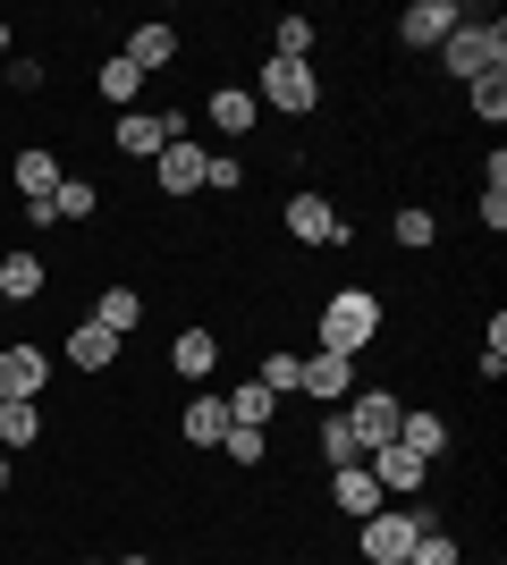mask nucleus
<instances>
[{"instance_id":"20","label":"nucleus","mask_w":507,"mask_h":565,"mask_svg":"<svg viewBox=\"0 0 507 565\" xmlns=\"http://www.w3.org/2000/svg\"><path fill=\"white\" fill-rule=\"evenodd\" d=\"M178 439H187V448H220V439H229V397H212V388H203V397L178 414Z\"/></svg>"},{"instance_id":"22","label":"nucleus","mask_w":507,"mask_h":565,"mask_svg":"<svg viewBox=\"0 0 507 565\" xmlns=\"http://www.w3.org/2000/svg\"><path fill=\"white\" fill-rule=\"evenodd\" d=\"M85 321H102V330H110V338H127V330H136V321H145V296H136V287H102Z\"/></svg>"},{"instance_id":"6","label":"nucleus","mask_w":507,"mask_h":565,"mask_svg":"<svg viewBox=\"0 0 507 565\" xmlns=\"http://www.w3.org/2000/svg\"><path fill=\"white\" fill-rule=\"evenodd\" d=\"M187 136V118L178 110H119V152L127 161H161V143Z\"/></svg>"},{"instance_id":"28","label":"nucleus","mask_w":507,"mask_h":565,"mask_svg":"<svg viewBox=\"0 0 507 565\" xmlns=\"http://www.w3.org/2000/svg\"><path fill=\"white\" fill-rule=\"evenodd\" d=\"M465 102H474V118H483V127H499V118H507V68L474 76V85H465Z\"/></svg>"},{"instance_id":"31","label":"nucleus","mask_w":507,"mask_h":565,"mask_svg":"<svg viewBox=\"0 0 507 565\" xmlns=\"http://www.w3.org/2000/svg\"><path fill=\"white\" fill-rule=\"evenodd\" d=\"M296 372H305V354H263V372H254V380H263L271 397H296Z\"/></svg>"},{"instance_id":"5","label":"nucleus","mask_w":507,"mask_h":565,"mask_svg":"<svg viewBox=\"0 0 507 565\" xmlns=\"http://www.w3.org/2000/svg\"><path fill=\"white\" fill-rule=\"evenodd\" d=\"M279 228L296 236V245H347V220H338V203L330 194H288V212H279Z\"/></svg>"},{"instance_id":"9","label":"nucleus","mask_w":507,"mask_h":565,"mask_svg":"<svg viewBox=\"0 0 507 565\" xmlns=\"http://www.w3.org/2000/svg\"><path fill=\"white\" fill-rule=\"evenodd\" d=\"M43 380H51V354L43 347H0V405H34L43 397Z\"/></svg>"},{"instance_id":"10","label":"nucleus","mask_w":507,"mask_h":565,"mask_svg":"<svg viewBox=\"0 0 507 565\" xmlns=\"http://www.w3.org/2000/svg\"><path fill=\"white\" fill-rule=\"evenodd\" d=\"M296 397H314V405H347L356 397V363L347 354H305V372H296Z\"/></svg>"},{"instance_id":"8","label":"nucleus","mask_w":507,"mask_h":565,"mask_svg":"<svg viewBox=\"0 0 507 565\" xmlns=\"http://www.w3.org/2000/svg\"><path fill=\"white\" fill-rule=\"evenodd\" d=\"M398 414H406V397H389V388H363L356 405H347V430H356V448H389L398 439Z\"/></svg>"},{"instance_id":"36","label":"nucleus","mask_w":507,"mask_h":565,"mask_svg":"<svg viewBox=\"0 0 507 565\" xmlns=\"http://www.w3.org/2000/svg\"><path fill=\"white\" fill-rule=\"evenodd\" d=\"M474 212H483V228H490V236H507V194H499V186L474 194Z\"/></svg>"},{"instance_id":"19","label":"nucleus","mask_w":507,"mask_h":565,"mask_svg":"<svg viewBox=\"0 0 507 565\" xmlns=\"http://www.w3.org/2000/svg\"><path fill=\"white\" fill-rule=\"evenodd\" d=\"M203 118H212L220 136H254V118H263V102L245 94V85H212V94H203Z\"/></svg>"},{"instance_id":"30","label":"nucleus","mask_w":507,"mask_h":565,"mask_svg":"<svg viewBox=\"0 0 507 565\" xmlns=\"http://www.w3.org/2000/svg\"><path fill=\"white\" fill-rule=\"evenodd\" d=\"M389 236H398V245H406V254H423V245H432V236H440V220L423 212V203H406V212L389 220Z\"/></svg>"},{"instance_id":"1","label":"nucleus","mask_w":507,"mask_h":565,"mask_svg":"<svg viewBox=\"0 0 507 565\" xmlns=\"http://www.w3.org/2000/svg\"><path fill=\"white\" fill-rule=\"evenodd\" d=\"M381 296H372V287H330V296H321V354H347V363H356L363 347H372V338H381Z\"/></svg>"},{"instance_id":"37","label":"nucleus","mask_w":507,"mask_h":565,"mask_svg":"<svg viewBox=\"0 0 507 565\" xmlns=\"http://www.w3.org/2000/svg\"><path fill=\"white\" fill-rule=\"evenodd\" d=\"M9 43H18V34H9V18H0V60H9Z\"/></svg>"},{"instance_id":"39","label":"nucleus","mask_w":507,"mask_h":565,"mask_svg":"<svg viewBox=\"0 0 507 565\" xmlns=\"http://www.w3.org/2000/svg\"><path fill=\"white\" fill-rule=\"evenodd\" d=\"M0 490H9V456H0Z\"/></svg>"},{"instance_id":"15","label":"nucleus","mask_w":507,"mask_h":565,"mask_svg":"<svg viewBox=\"0 0 507 565\" xmlns=\"http://www.w3.org/2000/svg\"><path fill=\"white\" fill-rule=\"evenodd\" d=\"M330 507H338L347 523H363V515H381L389 498H381V481H372L363 465H338V472H330Z\"/></svg>"},{"instance_id":"33","label":"nucleus","mask_w":507,"mask_h":565,"mask_svg":"<svg viewBox=\"0 0 507 565\" xmlns=\"http://www.w3.org/2000/svg\"><path fill=\"white\" fill-rule=\"evenodd\" d=\"M406 565H465V557H457V541H448V532H423V541L406 548Z\"/></svg>"},{"instance_id":"11","label":"nucleus","mask_w":507,"mask_h":565,"mask_svg":"<svg viewBox=\"0 0 507 565\" xmlns=\"http://www.w3.org/2000/svg\"><path fill=\"white\" fill-rule=\"evenodd\" d=\"M203 161H212V152H203L194 136L161 143V161H152V186H161V194H203Z\"/></svg>"},{"instance_id":"12","label":"nucleus","mask_w":507,"mask_h":565,"mask_svg":"<svg viewBox=\"0 0 507 565\" xmlns=\"http://www.w3.org/2000/svg\"><path fill=\"white\" fill-rule=\"evenodd\" d=\"M363 472L381 481V498H414V490H423V472H432V465H423V456H414V448H398V439H389V448H372V456H363Z\"/></svg>"},{"instance_id":"27","label":"nucleus","mask_w":507,"mask_h":565,"mask_svg":"<svg viewBox=\"0 0 507 565\" xmlns=\"http://www.w3.org/2000/svg\"><path fill=\"white\" fill-rule=\"evenodd\" d=\"M102 212V186L94 178H60V194H51V220H94Z\"/></svg>"},{"instance_id":"38","label":"nucleus","mask_w":507,"mask_h":565,"mask_svg":"<svg viewBox=\"0 0 507 565\" xmlns=\"http://www.w3.org/2000/svg\"><path fill=\"white\" fill-rule=\"evenodd\" d=\"M110 565H152V557H110Z\"/></svg>"},{"instance_id":"18","label":"nucleus","mask_w":507,"mask_h":565,"mask_svg":"<svg viewBox=\"0 0 507 565\" xmlns=\"http://www.w3.org/2000/svg\"><path fill=\"white\" fill-rule=\"evenodd\" d=\"M43 287H51V262L43 254H0V296H9V305H43Z\"/></svg>"},{"instance_id":"32","label":"nucleus","mask_w":507,"mask_h":565,"mask_svg":"<svg viewBox=\"0 0 507 565\" xmlns=\"http://www.w3.org/2000/svg\"><path fill=\"white\" fill-rule=\"evenodd\" d=\"M220 448H229V465H245V472H254V465L271 456V439H263V430H237V423H229V439H220Z\"/></svg>"},{"instance_id":"7","label":"nucleus","mask_w":507,"mask_h":565,"mask_svg":"<svg viewBox=\"0 0 507 565\" xmlns=\"http://www.w3.org/2000/svg\"><path fill=\"white\" fill-rule=\"evenodd\" d=\"M457 25H465V0H414L406 18H398V43L406 51H440Z\"/></svg>"},{"instance_id":"4","label":"nucleus","mask_w":507,"mask_h":565,"mask_svg":"<svg viewBox=\"0 0 507 565\" xmlns=\"http://www.w3.org/2000/svg\"><path fill=\"white\" fill-rule=\"evenodd\" d=\"M414 541H423V532H414L406 507H381V515H363V523H356L363 565H406V548H414Z\"/></svg>"},{"instance_id":"23","label":"nucleus","mask_w":507,"mask_h":565,"mask_svg":"<svg viewBox=\"0 0 507 565\" xmlns=\"http://www.w3.org/2000/svg\"><path fill=\"white\" fill-rule=\"evenodd\" d=\"M271 414H279V397H271L263 380H237V388H229V423L237 430H271Z\"/></svg>"},{"instance_id":"26","label":"nucleus","mask_w":507,"mask_h":565,"mask_svg":"<svg viewBox=\"0 0 507 565\" xmlns=\"http://www.w3.org/2000/svg\"><path fill=\"white\" fill-rule=\"evenodd\" d=\"M314 34H321L314 18H279L271 25V60H305V68H314Z\"/></svg>"},{"instance_id":"16","label":"nucleus","mask_w":507,"mask_h":565,"mask_svg":"<svg viewBox=\"0 0 507 565\" xmlns=\"http://www.w3.org/2000/svg\"><path fill=\"white\" fill-rule=\"evenodd\" d=\"M119 60L152 85V68H169V60H178V25H127V51H119Z\"/></svg>"},{"instance_id":"29","label":"nucleus","mask_w":507,"mask_h":565,"mask_svg":"<svg viewBox=\"0 0 507 565\" xmlns=\"http://www.w3.org/2000/svg\"><path fill=\"white\" fill-rule=\"evenodd\" d=\"M321 465H363V448H356V430H347V414H330V423H321Z\"/></svg>"},{"instance_id":"35","label":"nucleus","mask_w":507,"mask_h":565,"mask_svg":"<svg viewBox=\"0 0 507 565\" xmlns=\"http://www.w3.org/2000/svg\"><path fill=\"white\" fill-rule=\"evenodd\" d=\"M203 186H212V194H237V186H245V161H229V152H212V161H203Z\"/></svg>"},{"instance_id":"25","label":"nucleus","mask_w":507,"mask_h":565,"mask_svg":"<svg viewBox=\"0 0 507 565\" xmlns=\"http://www.w3.org/2000/svg\"><path fill=\"white\" fill-rule=\"evenodd\" d=\"M43 439V405H0V456H25Z\"/></svg>"},{"instance_id":"21","label":"nucleus","mask_w":507,"mask_h":565,"mask_svg":"<svg viewBox=\"0 0 507 565\" xmlns=\"http://www.w3.org/2000/svg\"><path fill=\"white\" fill-rule=\"evenodd\" d=\"M68 363L76 372H110V363H119V338L102 330V321H76L68 330Z\"/></svg>"},{"instance_id":"24","label":"nucleus","mask_w":507,"mask_h":565,"mask_svg":"<svg viewBox=\"0 0 507 565\" xmlns=\"http://www.w3.org/2000/svg\"><path fill=\"white\" fill-rule=\"evenodd\" d=\"M94 94L110 102V110H136V102H145V76L127 68V60H102V68H94Z\"/></svg>"},{"instance_id":"3","label":"nucleus","mask_w":507,"mask_h":565,"mask_svg":"<svg viewBox=\"0 0 507 565\" xmlns=\"http://www.w3.org/2000/svg\"><path fill=\"white\" fill-rule=\"evenodd\" d=\"M245 94L263 102V110H279V118H314L321 110V76L305 68V60H263V76H254Z\"/></svg>"},{"instance_id":"2","label":"nucleus","mask_w":507,"mask_h":565,"mask_svg":"<svg viewBox=\"0 0 507 565\" xmlns=\"http://www.w3.org/2000/svg\"><path fill=\"white\" fill-rule=\"evenodd\" d=\"M440 68L457 76V85H474V76H490V68H507V25L499 18H474L465 9V25L440 43Z\"/></svg>"},{"instance_id":"13","label":"nucleus","mask_w":507,"mask_h":565,"mask_svg":"<svg viewBox=\"0 0 507 565\" xmlns=\"http://www.w3.org/2000/svg\"><path fill=\"white\" fill-rule=\"evenodd\" d=\"M169 372L203 388V380L220 372V330H203V321H194V330H178V338H169Z\"/></svg>"},{"instance_id":"17","label":"nucleus","mask_w":507,"mask_h":565,"mask_svg":"<svg viewBox=\"0 0 507 565\" xmlns=\"http://www.w3.org/2000/svg\"><path fill=\"white\" fill-rule=\"evenodd\" d=\"M398 448H414L423 465H440V456H448V414H432V405H406V414H398Z\"/></svg>"},{"instance_id":"40","label":"nucleus","mask_w":507,"mask_h":565,"mask_svg":"<svg viewBox=\"0 0 507 565\" xmlns=\"http://www.w3.org/2000/svg\"><path fill=\"white\" fill-rule=\"evenodd\" d=\"M85 565H110V557H85Z\"/></svg>"},{"instance_id":"14","label":"nucleus","mask_w":507,"mask_h":565,"mask_svg":"<svg viewBox=\"0 0 507 565\" xmlns=\"http://www.w3.org/2000/svg\"><path fill=\"white\" fill-rule=\"evenodd\" d=\"M60 152H43V143H25L18 152V194H25V212H51V194H60Z\"/></svg>"},{"instance_id":"34","label":"nucleus","mask_w":507,"mask_h":565,"mask_svg":"<svg viewBox=\"0 0 507 565\" xmlns=\"http://www.w3.org/2000/svg\"><path fill=\"white\" fill-rule=\"evenodd\" d=\"M507 372V312H490V330H483V380Z\"/></svg>"}]
</instances>
